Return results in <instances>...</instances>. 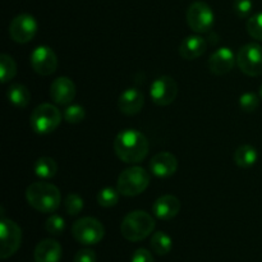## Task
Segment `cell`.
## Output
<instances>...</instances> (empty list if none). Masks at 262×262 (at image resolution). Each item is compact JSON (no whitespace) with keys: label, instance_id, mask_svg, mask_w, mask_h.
Here are the masks:
<instances>
[{"label":"cell","instance_id":"6da1fadb","mask_svg":"<svg viewBox=\"0 0 262 262\" xmlns=\"http://www.w3.org/2000/svg\"><path fill=\"white\" fill-rule=\"evenodd\" d=\"M115 155L119 160L127 164H138L146 159L148 154V140L143 133L137 129H124L115 137Z\"/></svg>","mask_w":262,"mask_h":262},{"label":"cell","instance_id":"7a4b0ae2","mask_svg":"<svg viewBox=\"0 0 262 262\" xmlns=\"http://www.w3.org/2000/svg\"><path fill=\"white\" fill-rule=\"evenodd\" d=\"M26 200L36 211L51 214L60 206L61 194L55 184L48 182H35L26 189Z\"/></svg>","mask_w":262,"mask_h":262},{"label":"cell","instance_id":"3957f363","mask_svg":"<svg viewBox=\"0 0 262 262\" xmlns=\"http://www.w3.org/2000/svg\"><path fill=\"white\" fill-rule=\"evenodd\" d=\"M155 229V220L148 212L136 210L125 215L120 225L122 235L129 242H140L147 238Z\"/></svg>","mask_w":262,"mask_h":262},{"label":"cell","instance_id":"277c9868","mask_svg":"<svg viewBox=\"0 0 262 262\" xmlns=\"http://www.w3.org/2000/svg\"><path fill=\"white\" fill-rule=\"evenodd\" d=\"M151 177L148 171L141 166H130L119 174L117 188L125 197H135L147 189Z\"/></svg>","mask_w":262,"mask_h":262},{"label":"cell","instance_id":"5b68a950","mask_svg":"<svg viewBox=\"0 0 262 262\" xmlns=\"http://www.w3.org/2000/svg\"><path fill=\"white\" fill-rule=\"evenodd\" d=\"M61 123V113L55 105L41 104L32 112L30 125L37 135H49L54 132Z\"/></svg>","mask_w":262,"mask_h":262},{"label":"cell","instance_id":"8992f818","mask_svg":"<svg viewBox=\"0 0 262 262\" xmlns=\"http://www.w3.org/2000/svg\"><path fill=\"white\" fill-rule=\"evenodd\" d=\"M72 235L81 245H97L105 235V228L100 220L86 216L78 219L72 227Z\"/></svg>","mask_w":262,"mask_h":262},{"label":"cell","instance_id":"52a82bcc","mask_svg":"<svg viewBox=\"0 0 262 262\" xmlns=\"http://www.w3.org/2000/svg\"><path fill=\"white\" fill-rule=\"evenodd\" d=\"M237 66L242 73L250 77L262 74V46L256 42L243 45L237 53Z\"/></svg>","mask_w":262,"mask_h":262},{"label":"cell","instance_id":"ba28073f","mask_svg":"<svg viewBox=\"0 0 262 262\" xmlns=\"http://www.w3.org/2000/svg\"><path fill=\"white\" fill-rule=\"evenodd\" d=\"M187 23L196 33H206L215 23V14L211 7L205 2H194L187 9Z\"/></svg>","mask_w":262,"mask_h":262},{"label":"cell","instance_id":"9c48e42d","mask_svg":"<svg viewBox=\"0 0 262 262\" xmlns=\"http://www.w3.org/2000/svg\"><path fill=\"white\" fill-rule=\"evenodd\" d=\"M0 257L3 260L14 255L22 243V229L17 223L2 216L0 220Z\"/></svg>","mask_w":262,"mask_h":262},{"label":"cell","instance_id":"30bf717a","mask_svg":"<svg viewBox=\"0 0 262 262\" xmlns=\"http://www.w3.org/2000/svg\"><path fill=\"white\" fill-rule=\"evenodd\" d=\"M177 95H178V84L173 77L161 76L151 83V100L159 106L170 105L177 99Z\"/></svg>","mask_w":262,"mask_h":262},{"label":"cell","instance_id":"8fae6325","mask_svg":"<svg viewBox=\"0 0 262 262\" xmlns=\"http://www.w3.org/2000/svg\"><path fill=\"white\" fill-rule=\"evenodd\" d=\"M37 20L31 14L17 15L12 19L9 25V35L13 41L18 43H27L35 37L37 33Z\"/></svg>","mask_w":262,"mask_h":262},{"label":"cell","instance_id":"7c38bea8","mask_svg":"<svg viewBox=\"0 0 262 262\" xmlns=\"http://www.w3.org/2000/svg\"><path fill=\"white\" fill-rule=\"evenodd\" d=\"M33 71L40 76H50L58 68V56L49 46L41 45L33 49L30 55Z\"/></svg>","mask_w":262,"mask_h":262},{"label":"cell","instance_id":"4fadbf2b","mask_svg":"<svg viewBox=\"0 0 262 262\" xmlns=\"http://www.w3.org/2000/svg\"><path fill=\"white\" fill-rule=\"evenodd\" d=\"M237 63V56L230 48H219L211 54L209 59V69L215 76H224L229 73Z\"/></svg>","mask_w":262,"mask_h":262},{"label":"cell","instance_id":"5bb4252c","mask_svg":"<svg viewBox=\"0 0 262 262\" xmlns=\"http://www.w3.org/2000/svg\"><path fill=\"white\" fill-rule=\"evenodd\" d=\"M50 97L56 105L67 106L76 97V84L68 77H59L51 83Z\"/></svg>","mask_w":262,"mask_h":262},{"label":"cell","instance_id":"9a60e30c","mask_svg":"<svg viewBox=\"0 0 262 262\" xmlns=\"http://www.w3.org/2000/svg\"><path fill=\"white\" fill-rule=\"evenodd\" d=\"M178 169V160L168 151H161L154 155L150 161V170L158 178H169Z\"/></svg>","mask_w":262,"mask_h":262},{"label":"cell","instance_id":"2e32d148","mask_svg":"<svg viewBox=\"0 0 262 262\" xmlns=\"http://www.w3.org/2000/svg\"><path fill=\"white\" fill-rule=\"evenodd\" d=\"M145 105V96L138 89L130 87L123 91L118 99V109L125 115H136Z\"/></svg>","mask_w":262,"mask_h":262},{"label":"cell","instance_id":"e0dca14e","mask_svg":"<svg viewBox=\"0 0 262 262\" xmlns=\"http://www.w3.org/2000/svg\"><path fill=\"white\" fill-rule=\"evenodd\" d=\"M181 201L173 194H164L159 197L152 205V212L158 219L171 220L181 211Z\"/></svg>","mask_w":262,"mask_h":262},{"label":"cell","instance_id":"ac0fdd59","mask_svg":"<svg viewBox=\"0 0 262 262\" xmlns=\"http://www.w3.org/2000/svg\"><path fill=\"white\" fill-rule=\"evenodd\" d=\"M207 42L204 37L197 35L188 36L184 38L179 46V55L186 60H194L205 54Z\"/></svg>","mask_w":262,"mask_h":262},{"label":"cell","instance_id":"d6986e66","mask_svg":"<svg viewBox=\"0 0 262 262\" xmlns=\"http://www.w3.org/2000/svg\"><path fill=\"white\" fill-rule=\"evenodd\" d=\"M61 258V246L54 239H43L36 246V262H59Z\"/></svg>","mask_w":262,"mask_h":262},{"label":"cell","instance_id":"ffe728a7","mask_svg":"<svg viewBox=\"0 0 262 262\" xmlns=\"http://www.w3.org/2000/svg\"><path fill=\"white\" fill-rule=\"evenodd\" d=\"M257 159V150L251 145L239 146V147L234 151V155H233V160H234L235 165H238L239 168L243 169L251 168V166L255 165Z\"/></svg>","mask_w":262,"mask_h":262},{"label":"cell","instance_id":"44dd1931","mask_svg":"<svg viewBox=\"0 0 262 262\" xmlns=\"http://www.w3.org/2000/svg\"><path fill=\"white\" fill-rule=\"evenodd\" d=\"M7 97L15 107H26L31 101L30 90L22 83L10 84L7 90Z\"/></svg>","mask_w":262,"mask_h":262},{"label":"cell","instance_id":"7402d4cb","mask_svg":"<svg viewBox=\"0 0 262 262\" xmlns=\"http://www.w3.org/2000/svg\"><path fill=\"white\" fill-rule=\"evenodd\" d=\"M35 174L41 179H51L58 173V164L51 158H40L33 165Z\"/></svg>","mask_w":262,"mask_h":262},{"label":"cell","instance_id":"603a6c76","mask_svg":"<svg viewBox=\"0 0 262 262\" xmlns=\"http://www.w3.org/2000/svg\"><path fill=\"white\" fill-rule=\"evenodd\" d=\"M151 248L154 252L158 256H165L168 255L173 247V241L169 237L166 233L164 232H156L151 238Z\"/></svg>","mask_w":262,"mask_h":262},{"label":"cell","instance_id":"cb8c5ba5","mask_svg":"<svg viewBox=\"0 0 262 262\" xmlns=\"http://www.w3.org/2000/svg\"><path fill=\"white\" fill-rule=\"evenodd\" d=\"M17 74V64L14 59L8 54L0 55V76H2L3 83H8L12 81Z\"/></svg>","mask_w":262,"mask_h":262},{"label":"cell","instance_id":"d4e9b609","mask_svg":"<svg viewBox=\"0 0 262 262\" xmlns=\"http://www.w3.org/2000/svg\"><path fill=\"white\" fill-rule=\"evenodd\" d=\"M120 192L118 191V188H113V187H105L101 191H99L97 193V202H99L100 206L102 207H109L115 206L119 201Z\"/></svg>","mask_w":262,"mask_h":262},{"label":"cell","instance_id":"484cf974","mask_svg":"<svg viewBox=\"0 0 262 262\" xmlns=\"http://www.w3.org/2000/svg\"><path fill=\"white\" fill-rule=\"evenodd\" d=\"M83 199L77 193H69L64 200V207H66L67 214L71 216H76L83 210Z\"/></svg>","mask_w":262,"mask_h":262},{"label":"cell","instance_id":"4316f807","mask_svg":"<svg viewBox=\"0 0 262 262\" xmlns=\"http://www.w3.org/2000/svg\"><path fill=\"white\" fill-rule=\"evenodd\" d=\"M86 117V112H84L83 106L81 105H68L63 113V118L67 123L71 124H78Z\"/></svg>","mask_w":262,"mask_h":262},{"label":"cell","instance_id":"83f0119b","mask_svg":"<svg viewBox=\"0 0 262 262\" xmlns=\"http://www.w3.org/2000/svg\"><path fill=\"white\" fill-rule=\"evenodd\" d=\"M45 229L51 235H60L66 229V222L60 215L53 214L45 223Z\"/></svg>","mask_w":262,"mask_h":262},{"label":"cell","instance_id":"f1b7e54d","mask_svg":"<svg viewBox=\"0 0 262 262\" xmlns=\"http://www.w3.org/2000/svg\"><path fill=\"white\" fill-rule=\"evenodd\" d=\"M246 27H247V32L251 37L262 41V12L248 18Z\"/></svg>","mask_w":262,"mask_h":262},{"label":"cell","instance_id":"f546056e","mask_svg":"<svg viewBox=\"0 0 262 262\" xmlns=\"http://www.w3.org/2000/svg\"><path fill=\"white\" fill-rule=\"evenodd\" d=\"M260 105V99L257 95L252 94V92H246L242 96L239 97V106L243 112L246 113H252Z\"/></svg>","mask_w":262,"mask_h":262},{"label":"cell","instance_id":"4dcf8cb0","mask_svg":"<svg viewBox=\"0 0 262 262\" xmlns=\"http://www.w3.org/2000/svg\"><path fill=\"white\" fill-rule=\"evenodd\" d=\"M233 9L239 18H247L253 9L252 0H234Z\"/></svg>","mask_w":262,"mask_h":262},{"label":"cell","instance_id":"1f68e13d","mask_svg":"<svg viewBox=\"0 0 262 262\" xmlns=\"http://www.w3.org/2000/svg\"><path fill=\"white\" fill-rule=\"evenodd\" d=\"M74 262H96V253L92 250L84 248L78 251L74 256Z\"/></svg>","mask_w":262,"mask_h":262},{"label":"cell","instance_id":"d6a6232c","mask_svg":"<svg viewBox=\"0 0 262 262\" xmlns=\"http://www.w3.org/2000/svg\"><path fill=\"white\" fill-rule=\"evenodd\" d=\"M130 262H155L154 261L152 255H151L150 251H147L146 248H138L135 251V253L132 255V261Z\"/></svg>","mask_w":262,"mask_h":262},{"label":"cell","instance_id":"836d02e7","mask_svg":"<svg viewBox=\"0 0 262 262\" xmlns=\"http://www.w3.org/2000/svg\"><path fill=\"white\" fill-rule=\"evenodd\" d=\"M260 97H261V100H262V84H261V87H260Z\"/></svg>","mask_w":262,"mask_h":262}]
</instances>
